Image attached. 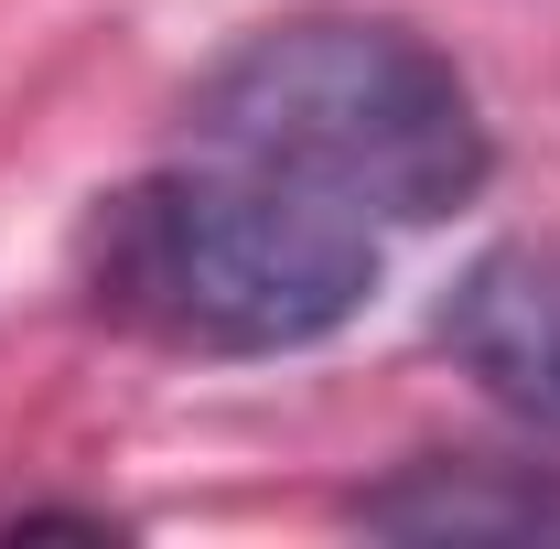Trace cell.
Here are the masks:
<instances>
[{
    "instance_id": "1",
    "label": "cell",
    "mask_w": 560,
    "mask_h": 549,
    "mask_svg": "<svg viewBox=\"0 0 560 549\" xmlns=\"http://www.w3.org/2000/svg\"><path fill=\"white\" fill-rule=\"evenodd\" d=\"M195 140L335 195L366 226H431L475 206L495 173V140L453 55H431L410 22H355V11H302L248 33L195 86Z\"/></svg>"
},
{
    "instance_id": "2",
    "label": "cell",
    "mask_w": 560,
    "mask_h": 549,
    "mask_svg": "<svg viewBox=\"0 0 560 549\" xmlns=\"http://www.w3.org/2000/svg\"><path fill=\"white\" fill-rule=\"evenodd\" d=\"M86 291L184 355H291L366 313L377 226L259 162H184L86 215Z\"/></svg>"
},
{
    "instance_id": "3",
    "label": "cell",
    "mask_w": 560,
    "mask_h": 549,
    "mask_svg": "<svg viewBox=\"0 0 560 549\" xmlns=\"http://www.w3.org/2000/svg\"><path fill=\"white\" fill-rule=\"evenodd\" d=\"M431 335L506 420L560 442V237H495L486 259H464Z\"/></svg>"
},
{
    "instance_id": "4",
    "label": "cell",
    "mask_w": 560,
    "mask_h": 549,
    "mask_svg": "<svg viewBox=\"0 0 560 549\" xmlns=\"http://www.w3.org/2000/svg\"><path fill=\"white\" fill-rule=\"evenodd\" d=\"M355 517L388 539H528V528H560V484L506 464H410L399 484L355 495Z\"/></svg>"
}]
</instances>
